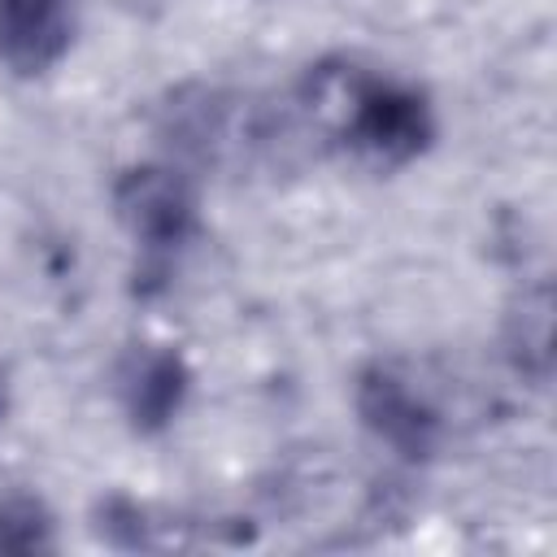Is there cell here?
I'll return each instance as SVG.
<instances>
[{
    "label": "cell",
    "instance_id": "obj_2",
    "mask_svg": "<svg viewBox=\"0 0 557 557\" xmlns=\"http://www.w3.org/2000/svg\"><path fill=\"white\" fill-rule=\"evenodd\" d=\"M113 209L126 235L152 257L178 252L196 231V196L187 174H178L174 165L126 170L113 187Z\"/></svg>",
    "mask_w": 557,
    "mask_h": 557
},
{
    "label": "cell",
    "instance_id": "obj_4",
    "mask_svg": "<svg viewBox=\"0 0 557 557\" xmlns=\"http://www.w3.org/2000/svg\"><path fill=\"white\" fill-rule=\"evenodd\" d=\"M74 39V0H0V61L17 74H44Z\"/></svg>",
    "mask_w": 557,
    "mask_h": 557
},
{
    "label": "cell",
    "instance_id": "obj_6",
    "mask_svg": "<svg viewBox=\"0 0 557 557\" xmlns=\"http://www.w3.org/2000/svg\"><path fill=\"white\" fill-rule=\"evenodd\" d=\"M509 352H513L518 370L544 379V370H548V287H540L535 296H522V309L509 318Z\"/></svg>",
    "mask_w": 557,
    "mask_h": 557
},
{
    "label": "cell",
    "instance_id": "obj_3",
    "mask_svg": "<svg viewBox=\"0 0 557 557\" xmlns=\"http://www.w3.org/2000/svg\"><path fill=\"white\" fill-rule=\"evenodd\" d=\"M357 413L387 448H396L405 457H422L435 444V426H440L435 409L422 400V392L409 379H400L387 366H374V370L361 374Z\"/></svg>",
    "mask_w": 557,
    "mask_h": 557
},
{
    "label": "cell",
    "instance_id": "obj_5",
    "mask_svg": "<svg viewBox=\"0 0 557 557\" xmlns=\"http://www.w3.org/2000/svg\"><path fill=\"white\" fill-rule=\"evenodd\" d=\"M126 409L131 418L144 426V431H157L165 426L178 409H183V396H187V366L178 352L170 348H157V352H144L135 357V366L126 370Z\"/></svg>",
    "mask_w": 557,
    "mask_h": 557
},
{
    "label": "cell",
    "instance_id": "obj_7",
    "mask_svg": "<svg viewBox=\"0 0 557 557\" xmlns=\"http://www.w3.org/2000/svg\"><path fill=\"white\" fill-rule=\"evenodd\" d=\"M44 544V513L30 500L0 505V548H35Z\"/></svg>",
    "mask_w": 557,
    "mask_h": 557
},
{
    "label": "cell",
    "instance_id": "obj_1",
    "mask_svg": "<svg viewBox=\"0 0 557 557\" xmlns=\"http://www.w3.org/2000/svg\"><path fill=\"white\" fill-rule=\"evenodd\" d=\"M339 100H344V109H339L344 139L374 165H405L435 135L431 104L413 87L357 78V83H348V91Z\"/></svg>",
    "mask_w": 557,
    "mask_h": 557
}]
</instances>
